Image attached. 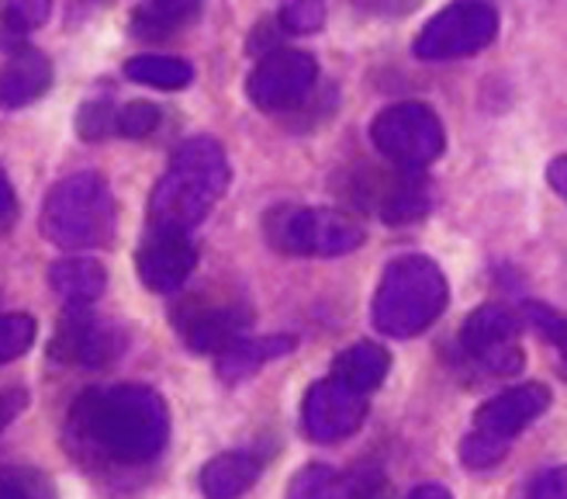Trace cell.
<instances>
[{
    "instance_id": "cb8c5ba5",
    "label": "cell",
    "mask_w": 567,
    "mask_h": 499,
    "mask_svg": "<svg viewBox=\"0 0 567 499\" xmlns=\"http://www.w3.org/2000/svg\"><path fill=\"white\" fill-rule=\"evenodd\" d=\"M49 8H52V0H11L4 8V21H0L4 39L11 42V39H24L28 32H35L49 18Z\"/></svg>"
},
{
    "instance_id": "e0dca14e",
    "label": "cell",
    "mask_w": 567,
    "mask_h": 499,
    "mask_svg": "<svg viewBox=\"0 0 567 499\" xmlns=\"http://www.w3.org/2000/svg\"><path fill=\"white\" fill-rule=\"evenodd\" d=\"M291 350H295V337H249V340L243 337L218 354V375L225 381H243Z\"/></svg>"
},
{
    "instance_id": "83f0119b",
    "label": "cell",
    "mask_w": 567,
    "mask_h": 499,
    "mask_svg": "<svg viewBox=\"0 0 567 499\" xmlns=\"http://www.w3.org/2000/svg\"><path fill=\"white\" fill-rule=\"evenodd\" d=\"M526 319L540 329V337L544 340H550L557 350H560V357H564V371H567V319H560L554 309H547V305H536V302H529L526 305Z\"/></svg>"
},
{
    "instance_id": "ba28073f",
    "label": "cell",
    "mask_w": 567,
    "mask_h": 499,
    "mask_svg": "<svg viewBox=\"0 0 567 499\" xmlns=\"http://www.w3.org/2000/svg\"><path fill=\"white\" fill-rule=\"evenodd\" d=\"M461 344L467 357L488 375H516L523 368V344H519V319L505 305H481L464 323Z\"/></svg>"
},
{
    "instance_id": "5b68a950",
    "label": "cell",
    "mask_w": 567,
    "mask_h": 499,
    "mask_svg": "<svg viewBox=\"0 0 567 499\" xmlns=\"http://www.w3.org/2000/svg\"><path fill=\"white\" fill-rule=\"evenodd\" d=\"M267 236L291 257H347L363 246V226L336 208H280L267 222Z\"/></svg>"
},
{
    "instance_id": "44dd1931",
    "label": "cell",
    "mask_w": 567,
    "mask_h": 499,
    "mask_svg": "<svg viewBox=\"0 0 567 499\" xmlns=\"http://www.w3.org/2000/svg\"><path fill=\"white\" fill-rule=\"evenodd\" d=\"M399 171L402 174L381 191V202H378V215L388 222V226L415 222L425 215V208H430V191H425V184L415 177V171H409V166H399Z\"/></svg>"
},
{
    "instance_id": "836d02e7",
    "label": "cell",
    "mask_w": 567,
    "mask_h": 499,
    "mask_svg": "<svg viewBox=\"0 0 567 499\" xmlns=\"http://www.w3.org/2000/svg\"><path fill=\"white\" fill-rule=\"evenodd\" d=\"M24 403H28V396H24V388H8V393H0V430H4L14 416L24 409Z\"/></svg>"
},
{
    "instance_id": "74e56055",
    "label": "cell",
    "mask_w": 567,
    "mask_h": 499,
    "mask_svg": "<svg viewBox=\"0 0 567 499\" xmlns=\"http://www.w3.org/2000/svg\"><path fill=\"white\" fill-rule=\"evenodd\" d=\"M405 499H453V496H450V489H443V486L430 482V486H415Z\"/></svg>"
},
{
    "instance_id": "4fadbf2b",
    "label": "cell",
    "mask_w": 567,
    "mask_h": 499,
    "mask_svg": "<svg viewBox=\"0 0 567 499\" xmlns=\"http://www.w3.org/2000/svg\"><path fill=\"white\" fill-rule=\"evenodd\" d=\"M550 406V388L540 381H526L508 388V393H498L495 399H488L477 409V430L495 434L502 440H513L516 434H523L533 420H540Z\"/></svg>"
},
{
    "instance_id": "7402d4cb",
    "label": "cell",
    "mask_w": 567,
    "mask_h": 499,
    "mask_svg": "<svg viewBox=\"0 0 567 499\" xmlns=\"http://www.w3.org/2000/svg\"><path fill=\"white\" fill-rule=\"evenodd\" d=\"M125 77L156 91H181L194 80V70L177 55H135L125 63Z\"/></svg>"
},
{
    "instance_id": "484cf974",
    "label": "cell",
    "mask_w": 567,
    "mask_h": 499,
    "mask_svg": "<svg viewBox=\"0 0 567 499\" xmlns=\"http://www.w3.org/2000/svg\"><path fill=\"white\" fill-rule=\"evenodd\" d=\"M505 451H508V440H502L495 434H485V430H477V427L461 444V458L471 468H492V465H498L505 458Z\"/></svg>"
},
{
    "instance_id": "e575fe53",
    "label": "cell",
    "mask_w": 567,
    "mask_h": 499,
    "mask_svg": "<svg viewBox=\"0 0 567 499\" xmlns=\"http://www.w3.org/2000/svg\"><path fill=\"white\" fill-rule=\"evenodd\" d=\"M347 499H391V489L381 476H367L363 482L350 486V496Z\"/></svg>"
},
{
    "instance_id": "3957f363",
    "label": "cell",
    "mask_w": 567,
    "mask_h": 499,
    "mask_svg": "<svg viewBox=\"0 0 567 499\" xmlns=\"http://www.w3.org/2000/svg\"><path fill=\"white\" fill-rule=\"evenodd\" d=\"M450 302L446 277L436 261L409 254L384 267V277L378 285L371 323L378 333L394 340H409L430 329Z\"/></svg>"
},
{
    "instance_id": "f1b7e54d",
    "label": "cell",
    "mask_w": 567,
    "mask_h": 499,
    "mask_svg": "<svg viewBox=\"0 0 567 499\" xmlns=\"http://www.w3.org/2000/svg\"><path fill=\"white\" fill-rule=\"evenodd\" d=\"M156 125H159V111L150 101H135V104H125L118 111V132L122 135L142 139V135H150Z\"/></svg>"
},
{
    "instance_id": "9a60e30c",
    "label": "cell",
    "mask_w": 567,
    "mask_h": 499,
    "mask_svg": "<svg viewBox=\"0 0 567 499\" xmlns=\"http://www.w3.org/2000/svg\"><path fill=\"white\" fill-rule=\"evenodd\" d=\"M52 83V63L39 49H18L0 67V108H24L39 101Z\"/></svg>"
},
{
    "instance_id": "d6986e66",
    "label": "cell",
    "mask_w": 567,
    "mask_h": 499,
    "mask_svg": "<svg viewBox=\"0 0 567 499\" xmlns=\"http://www.w3.org/2000/svg\"><path fill=\"white\" fill-rule=\"evenodd\" d=\"M388 368H391V357L381 344H353L350 350L336 357L332 375L339 381H347L350 388H357V393L371 396L374 388H381Z\"/></svg>"
},
{
    "instance_id": "d4e9b609",
    "label": "cell",
    "mask_w": 567,
    "mask_h": 499,
    "mask_svg": "<svg viewBox=\"0 0 567 499\" xmlns=\"http://www.w3.org/2000/svg\"><path fill=\"white\" fill-rule=\"evenodd\" d=\"M35 344V319L24 313L0 316V365L21 357L28 347Z\"/></svg>"
},
{
    "instance_id": "603a6c76",
    "label": "cell",
    "mask_w": 567,
    "mask_h": 499,
    "mask_svg": "<svg viewBox=\"0 0 567 499\" xmlns=\"http://www.w3.org/2000/svg\"><path fill=\"white\" fill-rule=\"evenodd\" d=\"M350 482L332 465H305L288 482V499H347Z\"/></svg>"
},
{
    "instance_id": "8992f818",
    "label": "cell",
    "mask_w": 567,
    "mask_h": 499,
    "mask_svg": "<svg viewBox=\"0 0 567 499\" xmlns=\"http://www.w3.org/2000/svg\"><path fill=\"white\" fill-rule=\"evenodd\" d=\"M371 139L381 156H388L394 166H409V171L433 163L446 146V132L436 111L419 101L384 108L371 125Z\"/></svg>"
},
{
    "instance_id": "2e32d148",
    "label": "cell",
    "mask_w": 567,
    "mask_h": 499,
    "mask_svg": "<svg viewBox=\"0 0 567 499\" xmlns=\"http://www.w3.org/2000/svg\"><path fill=\"white\" fill-rule=\"evenodd\" d=\"M264 461L252 451H225L202 468V492L205 499H239L257 486Z\"/></svg>"
},
{
    "instance_id": "d590c367",
    "label": "cell",
    "mask_w": 567,
    "mask_h": 499,
    "mask_svg": "<svg viewBox=\"0 0 567 499\" xmlns=\"http://www.w3.org/2000/svg\"><path fill=\"white\" fill-rule=\"evenodd\" d=\"M0 499H39V496H35V486L24 476H14L0 482Z\"/></svg>"
},
{
    "instance_id": "f546056e",
    "label": "cell",
    "mask_w": 567,
    "mask_h": 499,
    "mask_svg": "<svg viewBox=\"0 0 567 499\" xmlns=\"http://www.w3.org/2000/svg\"><path fill=\"white\" fill-rule=\"evenodd\" d=\"M516 499H567V465L547 468L533 476Z\"/></svg>"
},
{
    "instance_id": "d6a6232c",
    "label": "cell",
    "mask_w": 567,
    "mask_h": 499,
    "mask_svg": "<svg viewBox=\"0 0 567 499\" xmlns=\"http://www.w3.org/2000/svg\"><path fill=\"white\" fill-rule=\"evenodd\" d=\"M367 11L374 14H388V18H399V14H412L422 0H360Z\"/></svg>"
},
{
    "instance_id": "ffe728a7",
    "label": "cell",
    "mask_w": 567,
    "mask_h": 499,
    "mask_svg": "<svg viewBox=\"0 0 567 499\" xmlns=\"http://www.w3.org/2000/svg\"><path fill=\"white\" fill-rule=\"evenodd\" d=\"M202 11V0H142L132 14V32L138 39H166L190 24Z\"/></svg>"
},
{
    "instance_id": "1f68e13d",
    "label": "cell",
    "mask_w": 567,
    "mask_h": 499,
    "mask_svg": "<svg viewBox=\"0 0 567 499\" xmlns=\"http://www.w3.org/2000/svg\"><path fill=\"white\" fill-rule=\"evenodd\" d=\"M18 218V198H14V187L8 181V174L0 171V233H8Z\"/></svg>"
},
{
    "instance_id": "52a82bcc",
    "label": "cell",
    "mask_w": 567,
    "mask_h": 499,
    "mask_svg": "<svg viewBox=\"0 0 567 499\" xmlns=\"http://www.w3.org/2000/svg\"><path fill=\"white\" fill-rule=\"evenodd\" d=\"M498 32V14L488 0H457V4L443 8L430 24L422 28L415 39L419 60H464L485 45H492Z\"/></svg>"
},
{
    "instance_id": "4316f807",
    "label": "cell",
    "mask_w": 567,
    "mask_h": 499,
    "mask_svg": "<svg viewBox=\"0 0 567 499\" xmlns=\"http://www.w3.org/2000/svg\"><path fill=\"white\" fill-rule=\"evenodd\" d=\"M280 24L295 35H311L326 24V0H288L280 11Z\"/></svg>"
},
{
    "instance_id": "4dcf8cb0",
    "label": "cell",
    "mask_w": 567,
    "mask_h": 499,
    "mask_svg": "<svg viewBox=\"0 0 567 499\" xmlns=\"http://www.w3.org/2000/svg\"><path fill=\"white\" fill-rule=\"evenodd\" d=\"M76 129H80L83 139H91V143H97V139H104L111 129H118V115H111V108H107V104H87V108H80Z\"/></svg>"
},
{
    "instance_id": "7a4b0ae2",
    "label": "cell",
    "mask_w": 567,
    "mask_h": 499,
    "mask_svg": "<svg viewBox=\"0 0 567 499\" xmlns=\"http://www.w3.org/2000/svg\"><path fill=\"white\" fill-rule=\"evenodd\" d=\"M225 187H229V160H225V150L208 135L187 139L174 153V160H169L166 174L153 191L150 202L153 230L190 233L218 205Z\"/></svg>"
},
{
    "instance_id": "7c38bea8",
    "label": "cell",
    "mask_w": 567,
    "mask_h": 499,
    "mask_svg": "<svg viewBox=\"0 0 567 499\" xmlns=\"http://www.w3.org/2000/svg\"><path fill=\"white\" fill-rule=\"evenodd\" d=\"M135 267H138L142 285L150 292L166 295V292L184 288L190 271L197 267V249L190 236L181 230H150V236L142 240L135 254Z\"/></svg>"
},
{
    "instance_id": "6da1fadb",
    "label": "cell",
    "mask_w": 567,
    "mask_h": 499,
    "mask_svg": "<svg viewBox=\"0 0 567 499\" xmlns=\"http://www.w3.org/2000/svg\"><path fill=\"white\" fill-rule=\"evenodd\" d=\"M70 430L107 461L146 465L169 437V413L146 385H107L83 393L70 413Z\"/></svg>"
},
{
    "instance_id": "5bb4252c",
    "label": "cell",
    "mask_w": 567,
    "mask_h": 499,
    "mask_svg": "<svg viewBox=\"0 0 567 499\" xmlns=\"http://www.w3.org/2000/svg\"><path fill=\"white\" fill-rule=\"evenodd\" d=\"M249 309L243 305H190L184 316H177L181 337L190 350L197 354H221L225 347H233L243 340V333L249 326Z\"/></svg>"
},
{
    "instance_id": "8fae6325",
    "label": "cell",
    "mask_w": 567,
    "mask_h": 499,
    "mask_svg": "<svg viewBox=\"0 0 567 499\" xmlns=\"http://www.w3.org/2000/svg\"><path fill=\"white\" fill-rule=\"evenodd\" d=\"M363 416H367V396L350 388L347 381H339L336 375L311 385L301 406L305 430L319 444H332L357 434L363 427Z\"/></svg>"
},
{
    "instance_id": "30bf717a",
    "label": "cell",
    "mask_w": 567,
    "mask_h": 499,
    "mask_svg": "<svg viewBox=\"0 0 567 499\" xmlns=\"http://www.w3.org/2000/svg\"><path fill=\"white\" fill-rule=\"evenodd\" d=\"M122 350L125 333L115 323L83 309V305H73V313L60 323V333L52 337V357L73 368H104Z\"/></svg>"
},
{
    "instance_id": "277c9868",
    "label": "cell",
    "mask_w": 567,
    "mask_h": 499,
    "mask_svg": "<svg viewBox=\"0 0 567 499\" xmlns=\"http://www.w3.org/2000/svg\"><path fill=\"white\" fill-rule=\"evenodd\" d=\"M42 233L55 246L91 249L115 236V198L97 174L60 181L42 205Z\"/></svg>"
},
{
    "instance_id": "8d00e7d4",
    "label": "cell",
    "mask_w": 567,
    "mask_h": 499,
    "mask_svg": "<svg viewBox=\"0 0 567 499\" xmlns=\"http://www.w3.org/2000/svg\"><path fill=\"white\" fill-rule=\"evenodd\" d=\"M547 177H550L554 191H557V194H560V198L567 202V156H557V160L550 163V171H547Z\"/></svg>"
},
{
    "instance_id": "9c48e42d",
    "label": "cell",
    "mask_w": 567,
    "mask_h": 499,
    "mask_svg": "<svg viewBox=\"0 0 567 499\" xmlns=\"http://www.w3.org/2000/svg\"><path fill=\"white\" fill-rule=\"evenodd\" d=\"M319 63L301 49H274L252 67L246 80V94L260 111H288L298 108L308 91L316 88Z\"/></svg>"
},
{
    "instance_id": "ac0fdd59",
    "label": "cell",
    "mask_w": 567,
    "mask_h": 499,
    "mask_svg": "<svg viewBox=\"0 0 567 499\" xmlns=\"http://www.w3.org/2000/svg\"><path fill=\"white\" fill-rule=\"evenodd\" d=\"M49 285L70 305H87L104 295L107 271L91 257H66L49 267Z\"/></svg>"
}]
</instances>
